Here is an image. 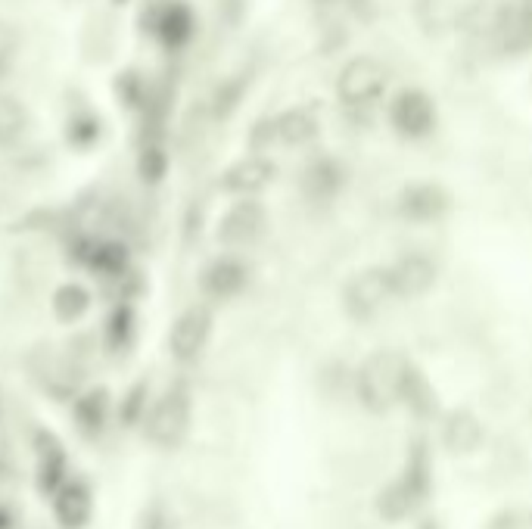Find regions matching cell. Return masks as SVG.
Instances as JSON below:
<instances>
[{
  "instance_id": "1",
  "label": "cell",
  "mask_w": 532,
  "mask_h": 529,
  "mask_svg": "<svg viewBox=\"0 0 532 529\" xmlns=\"http://www.w3.org/2000/svg\"><path fill=\"white\" fill-rule=\"evenodd\" d=\"M430 495H433V455L430 445L417 439L408 449L396 477L383 483V489L377 492L374 508L386 523H402L424 511Z\"/></svg>"
},
{
  "instance_id": "2",
  "label": "cell",
  "mask_w": 532,
  "mask_h": 529,
  "mask_svg": "<svg viewBox=\"0 0 532 529\" xmlns=\"http://www.w3.org/2000/svg\"><path fill=\"white\" fill-rule=\"evenodd\" d=\"M411 368V361L392 349H380L364 358L355 371V396L361 408L371 414H389L392 408H402Z\"/></svg>"
},
{
  "instance_id": "3",
  "label": "cell",
  "mask_w": 532,
  "mask_h": 529,
  "mask_svg": "<svg viewBox=\"0 0 532 529\" xmlns=\"http://www.w3.org/2000/svg\"><path fill=\"white\" fill-rule=\"evenodd\" d=\"M193 427V396L184 380L165 386L144 414V436L153 449L175 452Z\"/></svg>"
},
{
  "instance_id": "4",
  "label": "cell",
  "mask_w": 532,
  "mask_h": 529,
  "mask_svg": "<svg viewBox=\"0 0 532 529\" xmlns=\"http://www.w3.org/2000/svg\"><path fill=\"white\" fill-rule=\"evenodd\" d=\"M265 228H268V215H265L262 203H256L252 197H240L218 218L215 234H218V243L228 249V253H237V249L259 243Z\"/></svg>"
},
{
  "instance_id": "5",
  "label": "cell",
  "mask_w": 532,
  "mask_h": 529,
  "mask_svg": "<svg viewBox=\"0 0 532 529\" xmlns=\"http://www.w3.org/2000/svg\"><path fill=\"white\" fill-rule=\"evenodd\" d=\"M212 312H209V305H190V309H184L172 330H168V352H172L175 361H181V365H190V361H196L209 340H212Z\"/></svg>"
},
{
  "instance_id": "6",
  "label": "cell",
  "mask_w": 532,
  "mask_h": 529,
  "mask_svg": "<svg viewBox=\"0 0 532 529\" xmlns=\"http://www.w3.org/2000/svg\"><path fill=\"white\" fill-rule=\"evenodd\" d=\"M386 91V69L374 57L349 60L336 75V94L346 106H371Z\"/></svg>"
},
{
  "instance_id": "7",
  "label": "cell",
  "mask_w": 532,
  "mask_h": 529,
  "mask_svg": "<svg viewBox=\"0 0 532 529\" xmlns=\"http://www.w3.org/2000/svg\"><path fill=\"white\" fill-rule=\"evenodd\" d=\"M389 125L402 137H411V141L427 137L436 128V106L424 91H417V88L399 91L389 103Z\"/></svg>"
},
{
  "instance_id": "8",
  "label": "cell",
  "mask_w": 532,
  "mask_h": 529,
  "mask_svg": "<svg viewBox=\"0 0 532 529\" xmlns=\"http://www.w3.org/2000/svg\"><path fill=\"white\" fill-rule=\"evenodd\" d=\"M399 296L396 287H392V277H389V268H368L355 274L349 287H346V309L355 315V318H371L377 315L386 299Z\"/></svg>"
},
{
  "instance_id": "9",
  "label": "cell",
  "mask_w": 532,
  "mask_h": 529,
  "mask_svg": "<svg viewBox=\"0 0 532 529\" xmlns=\"http://www.w3.org/2000/svg\"><path fill=\"white\" fill-rule=\"evenodd\" d=\"M150 32L168 53L184 50L196 32V16L187 7V0H162L159 7H153Z\"/></svg>"
},
{
  "instance_id": "10",
  "label": "cell",
  "mask_w": 532,
  "mask_h": 529,
  "mask_svg": "<svg viewBox=\"0 0 532 529\" xmlns=\"http://www.w3.org/2000/svg\"><path fill=\"white\" fill-rule=\"evenodd\" d=\"M249 284V268L234 256H218L212 259L203 274H200V290L206 299L212 302H228V299H237Z\"/></svg>"
},
{
  "instance_id": "11",
  "label": "cell",
  "mask_w": 532,
  "mask_h": 529,
  "mask_svg": "<svg viewBox=\"0 0 532 529\" xmlns=\"http://www.w3.org/2000/svg\"><path fill=\"white\" fill-rule=\"evenodd\" d=\"M69 480V455L50 430L35 433V483L41 495H53Z\"/></svg>"
},
{
  "instance_id": "12",
  "label": "cell",
  "mask_w": 532,
  "mask_h": 529,
  "mask_svg": "<svg viewBox=\"0 0 532 529\" xmlns=\"http://www.w3.org/2000/svg\"><path fill=\"white\" fill-rule=\"evenodd\" d=\"M53 520L60 529H84L94 517V492L84 480H66L53 495Z\"/></svg>"
},
{
  "instance_id": "13",
  "label": "cell",
  "mask_w": 532,
  "mask_h": 529,
  "mask_svg": "<svg viewBox=\"0 0 532 529\" xmlns=\"http://www.w3.org/2000/svg\"><path fill=\"white\" fill-rule=\"evenodd\" d=\"M109 414H112V396L106 386L81 389V393L72 399V421H75L78 433L88 439H97L106 430Z\"/></svg>"
},
{
  "instance_id": "14",
  "label": "cell",
  "mask_w": 532,
  "mask_h": 529,
  "mask_svg": "<svg viewBox=\"0 0 532 529\" xmlns=\"http://www.w3.org/2000/svg\"><path fill=\"white\" fill-rule=\"evenodd\" d=\"M389 277L399 296H420L436 284V262L424 253H408L389 268Z\"/></svg>"
},
{
  "instance_id": "15",
  "label": "cell",
  "mask_w": 532,
  "mask_h": 529,
  "mask_svg": "<svg viewBox=\"0 0 532 529\" xmlns=\"http://www.w3.org/2000/svg\"><path fill=\"white\" fill-rule=\"evenodd\" d=\"M91 309H94V293L81 281H66L50 296V312L60 324H78Z\"/></svg>"
},
{
  "instance_id": "16",
  "label": "cell",
  "mask_w": 532,
  "mask_h": 529,
  "mask_svg": "<svg viewBox=\"0 0 532 529\" xmlns=\"http://www.w3.org/2000/svg\"><path fill=\"white\" fill-rule=\"evenodd\" d=\"M137 337V312L134 302H116L103 321V346L109 352H128Z\"/></svg>"
},
{
  "instance_id": "17",
  "label": "cell",
  "mask_w": 532,
  "mask_h": 529,
  "mask_svg": "<svg viewBox=\"0 0 532 529\" xmlns=\"http://www.w3.org/2000/svg\"><path fill=\"white\" fill-rule=\"evenodd\" d=\"M492 29L501 41L504 50H526L532 47V0L523 7H514L508 13H501L495 22H492Z\"/></svg>"
},
{
  "instance_id": "18",
  "label": "cell",
  "mask_w": 532,
  "mask_h": 529,
  "mask_svg": "<svg viewBox=\"0 0 532 529\" xmlns=\"http://www.w3.org/2000/svg\"><path fill=\"white\" fill-rule=\"evenodd\" d=\"M442 439L452 455H470L483 445V427L470 411H455V414H448V421L442 427Z\"/></svg>"
},
{
  "instance_id": "19",
  "label": "cell",
  "mask_w": 532,
  "mask_h": 529,
  "mask_svg": "<svg viewBox=\"0 0 532 529\" xmlns=\"http://www.w3.org/2000/svg\"><path fill=\"white\" fill-rule=\"evenodd\" d=\"M268 178H271V165L259 156H249L228 169V175H224V190L237 193V197H252V193H259L268 184Z\"/></svg>"
},
{
  "instance_id": "20",
  "label": "cell",
  "mask_w": 532,
  "mask_h": 529,
  "mask_svg": "<svg viewBox=\"0 0 532 529\" xmlns=\"http://www.w3.org/2000/svg\"><path fill=\"white\" fill-rule=\"evenodd\" d=\"M445 209H448L445 193L439 187H433V184L411 187L405 193V200H402V212L411 221H436Z\"/></svg>"
},
{
  "instance_id": "21",
  "label": "cell",
  "mask_w": 532,
  "mask_h": 529,
  "mask_svg": "<svg viewBox=\"0 0 532 529\" xmlns=\"http://www.w3.org/2000/svg\"><path fill=\"white\" fill-rule=\"evenodd\" d=\"M274 134H277V141H284L290 147H302L308 141H315L318 119L308 113V109H290V113H284L274 122Z\"/></svg>"
},
{
  "instance_id": "22",
  "label": "cell",
  "mask_w": 532,
  "mask_h": 529,
  "mask_svg": "<svg viewBox=\"0 0 532 529\" xmlns=\"http://www.w3.org/2000/svg\"><path fill=\"white\" fill-rule=\"evenodd\" d=\"M28 128V113L25 106L13 97L0 91V150L13 147Z\"/></svg>"
},
{
  "instance_id": "23",
  "label": "cell",
  "mask_w": 532,
  "mask_h": 529,
  "mask_svg": "<svg viewBox=\"0 0 532 529\" xmlns=\"http://www.w3.org/2000/svg\"><path fill=\"white\" fill-rule=\"evenodd\" d=\"M305 197H312V200H330L336 187H340V172H336V165L327 162V159H318L315 165H308V172H305Z\"/></svg>"
},
{
  "instance_id": "24",
  "label": "cell",
  "mask_w": 532,
  "mask_h": 529,
  "mask_svg": "<svg viewBox=\"0 0 532 529\" xmlns=\"http://www.w3.org/2000/svg\"><path fill=\"white\" fill-rule=\"evenodd\" d=\"M165 172H168V153L162 150V144L150 141V144L140 147V153H137V178L144 184H150V187H156V184H162Z\"/></svg>"
},
{
  "instance_id": "25",
  "label": "cell",
  "mask_w": 532,
  "mask_h": 529,
  "mask_svg": "<svg viewBox=\"0 0 532 529\" xmlns=\"http://www.w3.org/2000/svg\"><path fill=\"white\" fill-rule=\"evenodd\" d=\"M66 137L69 144L78 150H88L100 141V116H94L91 109H84V113H75L66 125Z\"/></svg>"
},
{
  "instance_id": "26",
  "label": "cell",
  "mask_w": 532,
  "mask_h": 529,
  "mask_svg": "<svg viewBox=\"0 0 532 529\" xmlns=\"http://www.w3.org/2000/svg\"><path fill=\"white\" fill-rule=\"evenodd\" d=\"M19 47H22V35L13 22L0 19V81H4L19 60Z\"/></svg>"
},
{
  "instance_id": "27",
  "label": "cell",
  "mask_w": 532,
  "mask_h": 529,
  "mask_svg": "<svg viewBox=\"0 0 532 529\" xmlns=\"http://www.w3.org/2000/svg\"><path fill=\"white\" fill-rule=\"evenodd\" d=\"M147 408H150V402H147V386L144 383H137V386H131V393L122 399V405H119V421L122 424H144V414H147Z\"/></svg>"
},
{
  "instance_id": "28",
  "label": "cell",
  "mask_w": 532,
  "mask_h": 529,
  "mask_svg": "<svg viewBox=\"0 0 532 529\" xmlns=\"http://www.w3.org/2000/svg\"><path fill=\"white\" fill-rule=\"evenodd\" d=\"M140 529H181V523H178V517L172 514V508L162 505V501H153V505L144 511Z\"/></svg>"
},
{
  "instance_id": "29",
  "label": "cell",
  "mask_w": 532,
  "mask_h": 529,
  "mask_svg": "<svg viewBox=\"0 0 532 529\" xmlns=\"http://www.w3.org/2000/svg\"><path fill=\"white\" fill-rule=\"evenodd\" d=\"M486 529H523V523H520V517L517 514H498V517H492L489 520V526Z\"/></svg>"
},
{
  "instance_id": "30",
  "label": "cell",
  "mask_w": 532,
  "mask_h": 529,
  "mask_svg": "<svg viewBox=\"0 0 532 529\" xmlns=\"http://www.w3.org/2000/svg\"><path fill=\"white\" fill-rule=\"evenodd\" d=\"M0 529H10V514H7L4 505H0Z\"/></svg>"
},
{
  "instance_id": "31",
  "label": "cell",
  "mask_w": 532,
  "mask_h": 529,
  "mask_svg": "<svg viewBox=\"0 0 532 529\" xmlns=\"http://www.w3.org/2000/svg\"><path fill=\"white\" fill-rule=\"evenodd\" d=\"M221 7H234V4H240V0H218Z\"/></svg>"
},
{
  "instance_id": "32",
  "label": "cell",
  "mask_w": 532,
  "mask_h": 529,
  "mask_svg": "<svg viewBox=\"0 0 532 529\" xmlns=\"http://www.w3.org/2000/svg\"><path fill=\"white\" fill-rule=\"evenodd\" d=\"M0 421H4V393H0Z\"/></svg>"
}]
</instances>
